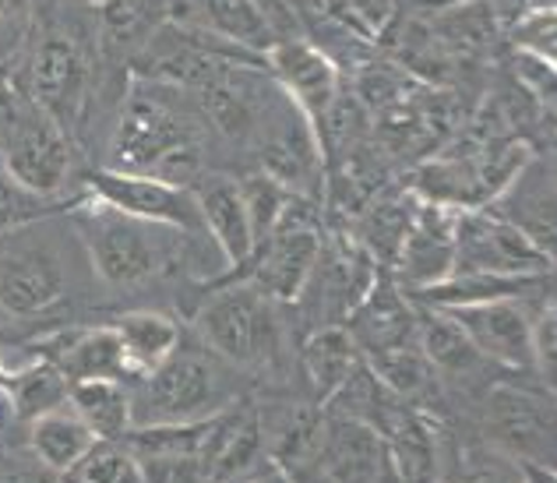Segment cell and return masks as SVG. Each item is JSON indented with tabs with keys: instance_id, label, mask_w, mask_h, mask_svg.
<instances>
[{
	"instance_id": "cell-1",
	"label": "cell",
	"mask_w": 557,
	"mask_h": 483,
	"mask_svg": "<svg viewBox=\"0 0 557 483\" xmlns=\"http://www.w3.org/2000/svg\"><path fill=\"white\" fill-rule=\"evenodd\" d=\"M107 170L190 187L201 181V149L195 131L156 89L135 92L113 131Z\"/></svg>"
},
{
	"instance_id": "cell-2",
	"label": "cell",
	"mask_w": 557,
	"mask_h": 483,
	"mask_svg": "<svg viewBox=\"0 0 557 483\" xmlns=\"http://www.w3.org/2000/svg\"><path fill=\"white\" fill-rule=\"evenodd\" d=\"M78 237L89 251L96 272L102 275V283H110L116 289L141 286L163 275L170 265L173 247L166 240L170 226L145 223L113 205L92 198L85 209L75 212Z\"/></svg>"
},
{
	"instance_id": "cell-3",
	"label": "cell",
	"mask_w": 557,
	"mask_h": 483,
	"mask_svg": "<svg viewBox=\"0 0 557 483\" xmlns=\"http://www.w3.org/2000/svg\"><path fill=\"white\" fill-rule=\"evenodd\" d=\"M554 258L491 209H459L451 275H530L550 272Z\"/></svg>"
},
{
	"instance_id": "cell-4",
	"label": "cell",
	"mask_w": 557,
	"mask_h": 483,
	"mask_svg": "<svg viewBox=\"0 0 557 483\" xmlns=\"http://www.w3.org/2000/svg\"><path fill=\"white\" fill-rule=\"evenodd\" d=\"M219 382L198 354L173 349L156 371L145 374L138 395H131V420L141 423H190L215 413Z\"/></svg>"
},
{
	"instance_id": "cell-5",
	"label": "cell",
	"mask_w": 557,
	"mask_h": 483,
	"mask_svg": "<svg viewBox=\"0 0 557 483\" xmlns=\"http://www.w3.org/2000/svg\"><path fill=\"white\" fill-rule=\"evenodd\" d=\"M0 173L36 198H57L71 181L67 131L28 102L18 127L0 141Z\"/></svg>"
},
{
	"instance_id": "cell-6",
	"label": "cell",
	"mask_w": 557,
	"mask_h": 483,
	"mask_svg": "<svg viewBox=\"0 0 557 483\" xmlns=\"http://www.w3.org/2000/svg\"><path fill=\"white\" fill-rule=\"evenodd\" d=\"M300 201L304 198L293 201L283 223L255 247L251 261H247V272H251L247 283L265 300H283V304L300 300L321 251H325L318 226L307 215H300Z\"/></svg>"
},
{
	"instance_id": "cell-7",
	"label": "cell",
	"mask_w": 557,
	"mask_h": 483,
	"mask_svg": "<svg viewBox=\"0 0 557 483\" xmlns=\"http://www.w3.org/2000/svg\"><path fill=\"white\" fill-rule=\"evenodd\" d=\"M85 92H89V57L82 42L67 33H47L36 42L25 71V99L67 131L82 116Z\"/></svg>"
},
{
	"instance_id": "cell-8",
	"label": "cell",
	"mask_w": 557,
	"mask_h": 483,
	"mask_svg": "<svg viewBox=\"0 0 557 483\" xmlns=\"http://www.w3.org/2000/svg\"><path fill=\"white\" fill-rule=\"evenodd\" d=\"M198 335L219 357L251 363L265 357L272 343V318L265 297L251 286H226L198 311Z\"/></svg>"
},
{
	"instance_id": "cell-9",
	"label": "cell",
	"mask_w": 557,
	"mask_h": 483,
	"mask_svg": "<svg viewBox=\"0 0 557 483\" xmlns=\"http://www.w3.org/2000/svg\"><path fill=\"white\" fill-rule=\"evenodd\" d=\"M483 423H487L491 448L505 451V456L519 459V462L554 466V403H550V395L502 385L491 392L487 409H483Z\"/></svg>"
},
{
	"instance_id": "cell-10",
	"label": "cell",
	"mask_w": 557,
	"mask_h": 483,
	"mask_svg": "<svg viewBox=\"0 0 557 483\" xmlns=\"http://www.w3.org/2000/svg\"><path fill=\"white\" fill-rule=\"evenodd\" d=\"M456 318V325L466 332V339L483 360L502 363L508 371H533V314L530 300H491V304H466V307H437Z\"/></svg>"
},
{
	"instance_id": "cell-11",
	"label": "cell",
	"mask_w": 557,
	"mask_h": 483,
	"mask_svg": "<svg viewBox=\"0 0 557 483\" xmlns=\"http://www.w3.org/2000/svg\"><path fill=\"white\" fill-rule=\"evenodd\" d=\"M456 215L459 209H445V205L417 198L413 223H409L406 240L388 269L403 293H420L451 275V261H456Z\"/></svg>"
},
{
	"instance_id": "cell-12",
	"label": "cell",
	"mask_w": 557,
	"mask_h": 483,
	"mask_svg": "<svg viewBox=\"0 0 557 483\" xmlns=\"http://www.w3.org/2000/svg\"><path fill=\"white\" fill-rule=\"evenodd\" d=\"M269 451L261 434V417L251 406H233L226 413H212L205 423L198 466L201 483H240L265 473Z\"/></svg>"
},
{
	"instance_id": "cell-13",
	"label": "cell",
	"mask_w": 557,
	"mask_h": 483,
	"mask_svg": "<svg viewBox=\"0 0 557 483\" xmlns=\"http://www.w3.org/2000/svg\"><path fill=\"white\" fill-rule=\"evenodd\" d=\"M89 187L99 201L113 205L145 223H159L170 230H195L201 226L198 201L190 187H173L138 173H116V170H96L89 173Z\"/></svg>"
},
{
	"instance_id": "cell-14",
	"label": "cell",
	"mask_w": 557,
	"mask_h": 483,
	"mask_svg": "<svg viewBox=\"0 0 557 483\" xmlns=\"http://www.w3.org/2000/svg\"><path fill=\"white\" fill-rule=\"evenodd\" d=\"M265 57L272 64V75L289 92L293 107L300 110V116L314 131L321 124V116L332 110V102L343 96L339 67L332 64V57L325 50H318L314 42L297 36L278 39Z\"/></svg>"
},
{
	"instance_id": "cell-15",
	"label": "cell",
	"mask_w": 557,
	"mask_h": 483,
	"mask_svg": "<svg viewBox=\"0 0 557 483\" xmlns=\"http://www.w3.org/2000/svg\"><path fill=\"white\" fill-rule=\"evenodd\" d=\"M321 462H325V480L332 483H403L388 442L360 420L325 413Z\"/></svg>"
},
{
	"instance_id": "cell-16",
	"label": "cell",
	"mask_w": 557,
	"mask_h": 483,
	"mask_svg": "<svg viewBox=\"0 0 557 483\" xmlns=\"http://www.w3.org/2000/svg\"><path fill=\"white\" fill-rule=\"evenodd\" d=\"M343 329L360 349V357H371L377 349L417 339V304L399 289L388 269H377L368 293L346 314Z\"/></svg>"
},
{
	"instance_id": "cell-17",
	"label": "cell",
	"mask_w": 557,
	"mask_h": 483,
	"mask_svg": "<svg viewBox=\"0 0 557 483\" xmlns=\"http://www.w3.org/2000/svg\"><path fill=\"white\" fill-rule=\"evenodd\" d=\"M491 212L516 226L536 247L554 251V163L550 159H525L505 191L491 201Z\"/></svg>"
},
{
	"instance_id": "cell-18",
	"label": "cell",
	"mask_w": 557,
	"mask_h": 483,
	"mask_svg": "<svg viewBox=\"0 0 557 483\" xmlns=\"http://www.w3.org/2000/svg\"><path fill=\"white\" fill-rule=\"evenodd\" d=\"M205 25H212L219 39L247 53H269L286 28H297L289 11L269 4V0H195Z\"/></svg>"
},
{
	"instance_id": "cell-19",
	"label": "cell",
	"mask_w": 557,
	"mask_h": 483,
	"mask_svg": "<svg viewBox=\"0 0 557 483\" xmlns=\"http://www.w3.org/2000/svg\"><path fill=\"white\" fill-rule=\"evenodd\" d=\"M195 201H198L201 226L212 233V240L219 244V251H223L226 265L233 272L247 269V261L255 255V237H251V226H247L240 184L230 177H205L195 191Z\"/></svg>"
},
{
	"instance_id": "cell-20",
	"label": "cell",
	"mask_w": 557,
	"mask_h": 483,
	"mask_svg": "<svg viewBox=\"0 0 557 483\" xmlns=\"http://www.w3.org/2000/svg\"><path fill=\"white\" fill-rule=\"evenodd\" d=\"M64 297V272L47 251H25L0 265V311L36 318Z\"/></svg>"
},
{
	"instance_id": "cell-21",
	"label": "cell",
	"mask_w": 557,
	"mask_h": 483,
	"mask_svg": "<svg viewBox=\"0 0 557 483\" xmlns=\"http://www.w3.org/2000/svg\"><path fill=\"white\" fill-rule=\"evenodd\" d=\"M42 360L57 363L67 382H89V377H107V382H124L131 374L121 339L113 329H85L64 332L42 349Z\"/></svg>"
},
{
	"instance_id": "cell-22",
	"label": "cell",
	"mask_w": 557,
	"mask_h": 483,
	"mask_svg": "<svg viewBox=\"0 0 557 483\" xmlns=\"http://www.w3.org/2000/svg\"><path fill=\"white\" fill-rule=\"evenodd\" d=\"M261 417V413H258ZM269 462L278 470H304L321 459V437H325V413L314 406H283L261 417Z\"/></svg>"
},
{
	"instance_id": "cell-23",
	"label": "cell",
	"mask_w": 557,
	"mask_h": 483,
	"mask_svg": "<svg viewBox=\"0 0 557 483\" xmlns=\"http://www.w3.org/2000/svg\"><path fill=\"white\" fill-rule=\"evenodd\" d=\"M360 363H363L360 349L354 346L343 325H321L304 346V368L321 406L360 371Z\"/></svg>"
},
{
	"instance_id": "cell-24",
	"label": "cell",
	"mask_w": 557,
	"mask_h": 483,
	"mask_svg": "<svg viewBox=\"0 0 557 483\" xmlns=\"http://www.w3.org/2000/svg\"><path fill=\"white\" fill-rule=\"evenodd\" d=\"M116 339H121L124 360L131 374H149L163 363L173 349L181 346V325L170 314L159 311H135L124 314L113 325Z\"/></svg>"
},
{
	"instance_id": "cell-25",
	"label": "cell",
	"mask_w": 557,
	"mask_h": 483,
	"mask_svg": "<svg viewBox=\"0 0 557 483\" xmlns=\"http://www.w3.org/2000/svg\"><path fill=\"white\" fill-rule=\"evenodd\" d=\"M67 406L89 423V431L99 442H121L135 428V420H131V392L121 382H107V377L71 382Z\"/></svg>"
},
{
	"instance_id": "cell-26",
	"label": "cell",
	"mask_w": 557,
	"mask_h": 483,
	"mask_svg": "<svg viewBox=\"0 0 557 483\" xmlns=\"http://www.w3.org/2000/svg\"><path fill=\"white\" fill-rule=\"evenodd\" d=\"M417 346L431 360V368L442 374H469L483 360L473 343L466 339V332L456 325V318L423 304H417Z\"/></svg>"
},
{
	"instance_id": "cell-27",
	"label": "cell",
	"mask_w": 557,
	"mask_h": 483,
	"mask_svg": "<svg viewBox=\"0 0 557 483\" xmlns=\"http://www.w3.org/2000/svg\"><path fill=\"white\" fill-rule=\"evenodd\" d=\"M96 442L99 437L89 431V423H85L67 403L33 420V448L53 473L71 470Z\"/></svg>"
},
{
	"instance_id": "cell-28",
	"label": "cell",
	"mask_w": 557,
	"mask_h": 483,
	"mask_svg": "<svg viewBox=\"0 0 557 483\" xmlns=\"http://www.w3.org/2000/svg\"><path fill=\"white\" fill-rule=\"evenodd\" d=\"M190 92H195L201 113L209 116L219 135H226V138H247V135H251V127L258 121L255 102H251V96H247L244 85L233 78V71L226 64L219 71H212L205 82H198Z\"/></svg>"
},
{
	"instance_id": "cell-29",
	"label": "cell",
	"mask_w": 557,
	"mask_h": 483,
	"mask_svg": "<svg viewBox=\"0 0 557 483\" xmlns=\"http://www.w3.org/2000/svg\"><path fill=\"white\" fill-rule=\"evenodd\" d=\"M363 368H368L392 395H399L403 403H413L423 392H431L437 385V371L431 368V360L423 357L417 339L377 349V354L363 357Z\"/></svg>"
},
{
	"instance_id": "cell-30",
	"label": "cell",
	"mask_w": 557,
	"mask_h": 483,
	"mask_svg": "<svg viewBox=\"0 0 557 483\" xmlns=\"http://www.w3.org/2000/svg\"><path fill=\"white\" fill-rule=\"evenodd\" d=\"M4 392H8V399H11L14 417L36 420V417L50 413V409L67 403L71 382L64 377V371L57 368V363L36 360V363H28V368H18L14 374H8Z\"/></svg>"
},
{
	"instance_id": "cell-31",
	"label": "cell",
	"mask_w": 557,
	"mask_h": 483,
	"mask_svg": "<svg viewBox=\"0 0 557 483\" xmlns=\"http://www.w3.org/2000/svg\"><path fill=\"white\" fill-rule=\"evenodd\" d=\"M413 209L417 198H388V201H374L368 219H363V251L371 255V261L377 269H392L395 255L406 240V230L413 223Z\"/></svg>"
},
{
	"instance_id": "cell-32",
	"label": "cell",
	"mask_w": 557,
	"mask_h": 483,
	"mask_svg": "<svg viewBox=\"0 0 557 483\" xmlns=\"http://www.w3.org/2000/svg\"><path fill=\"white\" fill-rule=\"evenodd\" d=\"M237 184H240L247 226H251V237H255V247H258L278 223H283L286 212L293 209V201H297L300 195H293L286 184H278L275 177H269L265 170H258V173H251V177H244Z\"/></svg>"
},
{
	"instance_id": "cell-33",
	"label": "cell",
	"mask_w": 557,
	"mask_h": 483,
	"mask_svg": "<svg viewBox=\"0 0 557 483\" xmlns=\"http://www.w3.org/2000/svg\"><path fill=\"white\" fill-rule=\"evenodd\" d=\"M61 476L64 483H145L141 466L124 442H96Z\"/></svg>"
},
{
	"instance_id": "cell-34",
	"label": "cell",
	"mask_w": 557,
	"mask_h": 483,
	"mask_svg": "<svg viewBox=\"0 0 557 483\" xmlns=\"http://www.w3.org/2000/svg\"><path fill=\"white\" fill-rule=\"evenodd\" d=\"M442 483H522L519 459L497 448H462Z\"/></svg>"
},
{
	"instance_id": "cell-35",
	"label": "cell",
	"mask_w": 557,
	"mask_h": 483,
	"mask_svg": "<svg viewBox=\"0 0 557 483\" xmlns=\"http://www.w3.org/2000/svg\"><path fill=\"white\" fill-rule=\"evenodd\" d=\"M554 25H557L554 4L525 11L522 18H519V25H516V47H519V53H530V57H540V61L554 64V57H557V33H554Z\"/></svg>"
},
{
	"instance_id": "cell-36",
	"label": "cell",
	"mask_w": 557,
	"mask_h": 483,
	"mask_svg": "<svg viewBox=\"0 0 557 483\" xmlns=\"http://www.w3.org/2000/svg\"><path fill=\"white\" fill-rule=\"evenodd\" d=\"M53 212V201L50 198H36L22 191L18 184H11L4 173H0V233H11L33 219Z\"/></svg>"
},
{
	"instance_id": "cell-37",
	"label": "cell",
	"mask_w": 557,
	"mask_h": 483,
	"mask_svg": "<svg viewBox=\"0 0 557 483\" xmlns=\"http://www.w3.org/2000/svg\"><path fill=\"white\" fill-rule=\"evenodd\" d=\"M533 371L547 382V392H554V374H557V314L554 304L540 307V314H533Z\"/></svg>"
},
{
	"instance_id": "cell-38",
	"label": "cell",
	"mask_w": 557,
	"mask_h": 483,
	"mask_svg": "<svg viewBox=\"0 0 557 483\" xmlns=\"http://www.w3.org/2000/svg\"><path fill=\"white\" fill-rule=\"evenodd\" d=\"M33 22H36L33 0H0V64H8L25 47Z\"/></svg>"
},
{
	"instance_id": "cell-39",
	"label": "cell",
	"mask_w": 557,
	"mask_h": 483,
	"mask_svg": "<svg viewBox=\"0 0 557 483\" xmlns=\"http://www.w3.org/2000/svg\"><path fill=\"white\" fill-rule=\"evenodd\" d=\"M339 4L346 8L349 18L368 28V33H381L395 14V0H339Z\"/></svg>"
},
{
	"instance_id": "cell-40",
	"label": "cell",
	"mask_w": 557,
	"mask_h": 483,
	"mask_svg": "<svg viewBox=\"0 0 557 483\" xmlns=\"http://www.w3.org/2000/svg\"><path fill=\"white\" fill-rule=\"evenodd\" d=\"M28 110V99L22 89H14L11 82L0 78V141H4L14 127H18L22 113Z\"/></svg>"
},
{
	"instance_id": "cell-41",
	"label": "cell",
	"mask_w": 557,
	"mask_h": 483,
	"mask_svg": "<svg viewBox=\"0 0 557 483\" xmlns=\"http://www.w3.org/2000/svg\"><path fill=\"white\" fill-rule=\"evenodd\" d=\"M519 470H522V483H557L554 466L547 462H519Z\"/></svg>"
},
{
	"instance_id": "cell-42",
	"label": "cell",
	"mask_w": 557,
	"mask_h": 483,
	"mask_svg": "<svg viewBox=\"0 0 557 483\" xmlns=\"http://www.w3.org/2000/svg\"><path fill=\"white\" fill-rule=\"evenodd\" d=\"M240 483H289V480L278 473V470H265V473H258L251 480H240Z\"/></svg>"
},
{
	"instance_id": "cell-43",
	"label": "cell",
	"mask_w": 557,
	"mask_h": 483,
	"mask_svg": "<svg viewBox=\"0 0 557 483\" xmlns=\"http://www.w3.org/2000/svg\"><path fill=\"white\" fill-rule=\"evenodd\" d=\"M283 4L293 11V14H297V18H300V14L307 11V4H311V0H283Z\"/></svg>"
},
{
	"instance_id": "cell-44",
	"label": "cell",
	"mask_w": 557,
	"mask_h": 483,
	"mask_svg": "<svg viewBox=\"0 0 557 483\" xmlns=\"http://www.w3.org/2000/svg\"><path fill=\"white\" fill-rule=\"evenodd\" d=\"M318 4H321V0H318ZM325 4H332V0H325Z\"/></svg>"
},
{
	"instance_id": "cell-45",
	"label": "cell",
	"mask_w": 557,
	"mask_h": 483,
	"mask_svg": "<svg viewBox=\"0 0 557 483\" xmlns=\"http://www.w3.org/2000/svg\"><path fill=\"white\" fill-rule=\"evenodd\" d=\"M321 483H332V480H321Z\"/></svg>"
}]
</instances>
